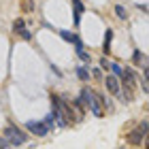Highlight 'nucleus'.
<instances>
[{
    "mask_svg": "<svg viewBox=\"0 0 149 149\" xmlns=\"http://www.w3.org/2000/svg\"><path fill=\"white\" fill-rule=\"evenodd\" d=\"M111 68H113V74H115V77H119V72H121V66H119V64H111Z\"/></svg>",
    "mask_w": 149,
    "mask_h": 149,
    "instance_id": "2eb2a0df",
    "label": "nucleus"
},
{
    "mask_svg": "<svg viewBox=\"0 0 149 149\" xmlns=\"http://www.w3.org/2000/svg\"><path fill=\"white\" fill-rule=\"evenodd\" d=\"M28 130L36 136H47L49 134V126L45 121H28Z\"/></svg>",
    "mask_w": 149,
    "mask_h": 149,
    "instance_id": "7ed1b4c3",
    "label": "nucleus"
},
{
    "mask_svg": "<svg viewBox=\"0 0 149 149\" xmlns=\"http://www.w3.org/2000/svg\"><path fill=\"white\" fill-rule=\"evenodd\" d=\"M111 38H113V32H111V30H107L104 45H102V51H104V53H109V51H111Z\"/></svg>",
    "mask_w": 149,
    "mask_h": 149,
    "instance_id": "9d476101",
    "label": "nucleus"
},
{
    "mask_svg": "<svg viewBox=\"0 0 149 149\" xmlns=\"http://www.w3.org/2000/svg\"><path fill=\"white\" fill-rule=\"evenodd\" d=\"M119 79H121V83H124V85L128 87V90H132V87L136 85V77H134V72H132L130 68H121Z\"/></svg>",
    "mask_w": 149,
    "mask_h": 149,
    "instance_id": "20e7f679",
    "label": "nucleus"
},
{
    "mask_svg": "<svg viewBox=\"0 0 149 149\" xmlns=\"http://www.w3.org/2000/svg\"><path fill=\"white\" fill-rule=\"evenodd\" d=\"M72 6H74V24L79 26L81 15H83V2H81V0H72Z\"/></svg>",
    "mask_w": 149,
    "mask_h": 149,
    "instance_id": "6e6552de",
    "label": "nucleus"
},
{
    "mask_svg": "<svg viewBox=\"0 0 149 149\" xmlns=\"http://www.w3.org/2000/svg\"><path fill=\"white\" fill-rule=\"evenodd\" d=\"M4 136H6V143L9 145H24L26 141H28V136L19 130V128H15V126H9L4 130Z\"/></svg>",
    "mask_w": 149,
    "mask_h": 149,
    "instance_id": "f03ea898",
    "label": "nucleus"
},
{
    "mask_svg": "<svg viewBox=\"0 0 149 149\" xmlns=\"http://www.w3.org/2000/svg\"><path fill=\"white\" fill-rule=\"evenodd\" d=\"M100 100H102V98H98L92 90H87V87H85V90L81 92V96H79V104H83V102L90 104L94 115H96V117H102V104H100Z\"/></svg>",
    "mask_w": 149,
    "mask_h": 149,
    "instance_id": "f257e3e1",
    "label": "nucleus"
},
{
    "mask_svg": "<svg viewBox=\"0 0 149 149\" xmlns=\"http://www.w3.org/2000/svg\"><path fill=\"white\" fill-rule=\"evenodd\" d=\"M6 145H9V143H6L4 139H0V147H6Z\"/></svg>",
    "mask_w": 149,
    "mask_h": 149,
    "instance_id": "dca6fc26",
    "label": "nucleus"
},
{
    "mask_svg": "<svg viewBox=\"0 0 149 149\" xmlns=\"http://www.w3.org/2000/svg\"><path fill=\"white\" fill-rule=\"evenodd\" d=\"M13 30H15V32H17V34L22 36V38H26V40H30V38H32V34H30L28 30H26L24 19H15V24H13Z\"/></svg>",
    "mask_w": 149,
    "mask_h": 149,
    "instance_id": "0eeeda50",
    "label": "nucleus"
},
{
    "mask_svg": "<svg viewBox=\"0 0 149 149\" xmlns=\"http://www.w3.org/2000/svg\"><path fill=\"white\" fill-rule=\"evenodd\" d=\"M147 136V121H141L139 124V128L134 130L132 134H130V143H134V145H139L141 141H143Z\"/></svg>",
    "mask_w": 149,
    "mask_h": 149,
    "instance_id": "39448f33",
    "label": "nucleus"
},
{
    "mask_svg": "<svg viewBox=\"0 0 149 149\" xmlns=\"http://www.w3.org/2000/svg\"><path fill=\"white\" fill-rule=\"evenodd\" d=\"M77 77H79V79H83V81H85L87 77H90V74H87V70H85V68H77Z\"/></svg>",
    "mask_w": 149,
    "mask_h": 149,
    "instance_id": "4468645a",
    "label": "nucleus"
},
{
    "mask_svg": "<svg viewBox=\"0 0 149 149\" xmlns=\"http://www.w3.org/2000/svg\"><path fill=\"white\" fill-rule=\"evenodd\" d=\"M115 13H117V17H119V19H126V17H128V13H126L124 6H115Z\"/></svg>",
    "mask_w": 149,
    "mask_h": 149,
    "instance_id": "ddd939ff",
    "label": "nucleus"
},
{
    "mask_svg": "<svg viewBox=\"0 0 149 149\" xmlns=\"http://www.w3.org/2000/svg\"><path fill=\"white\" fill-rule=\"evenodd\" d=\"M74 45H77V56H79L81 60H83V62H90V56H87V53L83 51V47H81V43H79V40H77Z\"/></svg>",
    "mask_w": 149,
    "mask_h": 149,
    "instance_id": "9b49d317",
    "label": "nucleus"
},
{
    "mask_svg": "<svg viewBox=\"0 0 149 149\" xmlns=\"http://www.w3.org/2000/svg\"><path fill=\"white\" fill-rule=\"evenodd\" d=\"M134 62H136L141 68H147V58H145L141 51H134Z\"/></svg>",
    "mask_w": 149,
    "mask_h": 149,
    "instance_id": "1a4fd4ad",
    "label": "nucleus"
},
{
    "mask_svg": "<svg viewBox=\"0 0 149 149\" xmlns=\"http://www.w3.org/2000/svg\"><path fill=\"white\" fill-rule=\"evenodd\" d=\"M107 90H109L113 96H119L121 94V85H119V81H117V77H115V74H111V77H107Z\"/></svg>",
    "mask_w": 149,
    "mask_h": 149,
    "instance_id": "423d86ee",
    "label": "nucleus"
},
{
    "mask_svg": "<svg viewBox=\"0 0 149 149\" xmlns=\"http://www.w3.org/2000/svg\"><path fill=\"white\" fill-rule=\"evenodd\" d=\"M60 36H62L64 40H70V43H77V40H79L74 34H70V32H66V30H64V32H60Z\"/></svg>",
    "mask_w": 149,
    "mask_h": 149,
    "instance_id": "f8f14e48",
    "label": "nucleus"
}]
</instances>
